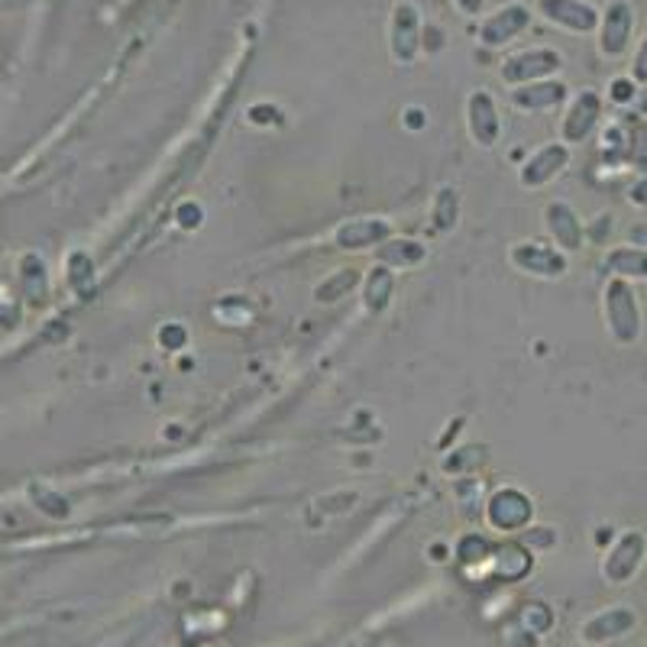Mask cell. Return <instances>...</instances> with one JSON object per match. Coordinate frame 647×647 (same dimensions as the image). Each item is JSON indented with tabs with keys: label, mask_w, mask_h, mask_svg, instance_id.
Wrapping results in <instances>:
<instances>
[{
	"label": "cell",
	"mask_w": 647,
	"mask_h": 647,
	"mask_svg": "<svg viewBox=\"0 0 647 647\" xmlns=\"http://www.w3.org/2000/svg\"><path fill=\"white\" fill-rule=\"evenodd\" d=\"M605 324L612 337L628 347L642 337V304L628 279H609L605 286Z\"/></svg>",
	"instance_id": "6da1fadb"
},
{
	"label": "cell",
	"mask_w": 647,
	"mask_h": 647,
	"mask_svg": "<svg viewBox=\"0 0 647 647\" xmlns=\"http://www.w3.org/2000/svg\"><path fill=\"white\" fill-rule=\"evenodd\" d=\"M421 36H425V26H421L418 7L408 3V0L395 3L392 23H389V49H392V59L398 66H415L418 53L425 49L421 46Z\"/></svg>",
	"instance_id": "7a4b0ae2"
},
{
	"label": "cell",
	"mask_w": 647,
	"mask_h": 647,
	"mask_svg": "<svg viewBox=\"0 0 647 647\" xmlns=\"http://www.w3.org/2000/svg\"><path fill=\"white\" fill-rule=\"evenodd\" d=\"M561 69H564V56L557 49L541 46V49H524V53L508 56L499 74H502L505 84L521 88V84H531V81H544V78L557 74Z\"/></svg>",
	"instance_id": "3957f363"
},
{
	"label": "cell",
	"mask_w": 647,
	"mask_h": 647,
	"mask_svg": "<svg viewBox=\"0 0 647 647\" xmlns=\"http://www.w3.org/2000/svg\"><path fill=\"white\" fill-rule=\"evenodd\" d=\"M635 33V7L628 0H612L599 20V53L605 59H622L632 46Z\"/></svg>",
	"instance_id": "277c9868"
},
{
	"label": "cell",
	"mask_w": 647,
	"mask_h": 647,
	"mask_svg": "<svg viewBox=\"0 0 647 647\" xmlns=\"http://www.w3.org/2000/svg\"><path fill=\"white\" fill-rule=\"evenodd\" d=\"M508 259L515 269H521L534 279H564L570 269L567 253L557 246H544V243H515Z\"/></svg>",
	"instance_id": "5b68a950"
},
{
	"label": "cell",
	"mask_w": 647,
	"mask_h": 647,
	"mask_svg": "<svg viewBox=\"0 0 647 647\" xmlns=\"http://www.w3.org/2000/svg\"><path fill=\"white\" fill-rule=\"evenodd\" d=\"M466 127L470 137L480 149H493L502 137V117H499V104L489 91H473L466 101Z\"/></svg>",
	"instance_id": "8992f818"
},
{
	"label": "cell",
	"mask_w": 647,
	"mask_h": 647,
	"mask_svg": "<svg viewBox=\"0 0 647 647\" xmlns=\"http://www.w3.org/2000/svg\"><path fill=\"white\" fill-rule=\"evenodd\" d=\"M531 26V7L524 3H505L496 13H489L480 26V39L489 49H499L505 43H511L515 36H521Z\"/></svg>",
	"instance_id": "52a82bcc"
},
{
	"label": "cell",
	"mask_w": 647,
	"mask_h": 647,
	"mask_svg": "<svg viewBox=\"0 0 647 647\" xmlns=\"http://www.w3.org/2000/svg\"><path fill=\"white\" fill-rule=\"evenodd\" d=\"M538 10L547 23L570 33H592L602 20V13L589 0H538Z\"/></svg>",
	"instance_id": "ba28073f"
},
{
	"label": "cell",
	"mask_w": 647,
	"mask_h": 647,
	"mask_svg": "<svg viewBox=\"0 0 647 647\" xmlns=\"http://www.w3.org/2000/svg\"><path fill=\"white\" fill-rule=\"evenodd\" d=\"M599 117H602V97L596 91H579L564 117V143H586L596 127H599Z\"/></svg>",
	"instance_id": "9c48e42d"
},
{
	"label": "cell",
	"mask_w": 647,
	"mask_h": 647,
	"mask_svg": "<svg viewBox=\"0 0 647 647\" xmlns=\"http://www.w3.org/2000/svg\"><path fill=\"white\" fill-rule=\"evenodd\" d=\"M567 162H570V149L564 143L541 146V149L521 165L518 182H521L524 188H541V185H547L551 178H557V175L567 169Z\"/></svg>",
	"instance_id": "30bf717a"
},
{
	"label": "cell",
	"mask_w": 647,
	"mask_h": 647,
	"mask_svg": "<svg viewBox=\"0 0 647 647\" xmlns=\"http://www.w3.org/2000/svg\"><path fill=\"white\" fill-rule=\"evenodd\" d=\"M645 551L647 541L642 531L622 534L619 544H615V547L609 551V557H605V567H602L605 579H612V582H628L632 576L638 574V567H642V561H645Z\"/></svg>",
	"instance_id": "8fae6325"
},
{
	"label": "cell",
	"mask_w": 647,
	"mask_h": 647,
	"mask_svg": "<svg viewBox=\"0 0 647 647\" xmlns=\"http://www.w3.org/2000/svg\"><path fill=\"white\" fill-rule=\"evenodd\" d=\"M392 236V223L382 217H360V220H347L344 227H337L334 243L340 250H369V246H382Z\"/></svg>",
	"instance_id": "7c38bea8"
},
{
	"label": "cell",
	"mask_w": 647,
	"mask_h": 647,
	"mask_svg": "<svg viewBox=\"0 0 647 647\" xmlns=\"http://www.w3.org/2000/svg\"><path fill=\"white\" fill-rule=\"evenodd\" d=\"M534 505L518 489H502L489 499V524L499 531H518L531 521Z\"/></svg>",
	"instance_id": "4fadbf2b"
},
{
	"label": "cell",
	"mask_w": 647,
	"mask_h": 647,
	"mask_svg": "<svg viewBox=\"0 0 647 647\" xmlns=\"http://www.w3.org/2000/svg\"><path fill=\"white\" fill-rule=\"evenodd\" d=\"M544 223H547V230H551L557 250H564V253L582 250L586 230H582V220H579V215H576L570 205H564V201L547 205V208H544Z\"/></svg>",
	"instance_id": "5bb4252c"
},
{
	"label": "cell",
	"mask_w": 647,
	"mask_h": 647,
	"mask_svg": "<svg viewBox=\"0 0 647 647\" xmlns=\"http://www.w3.org/2000/svg\"><path fill=\"white\" fill-rule=\"evenodd\" d=\"M570 88L557 78H544V81H531L511 91V104L518 111H554L567 101Z\"/></svg>",
	"instance_id": "9a60e30c"
},
{
	"label": "cell",
	"mask_w": 647,
	"mask_h": 647,
	"mask_svg": "<svg viewBox=\"0 0 647 647\" xmlns=\"http://www.w3.org/2000/svg\"><path fill=\"white\" fill-rule=\"evenodd\" d=\"M392 298H395V269L379 263L369 269V276L362 282V304H366V311L379 314L392 304Z\"/></svg>",
	"instance_id": "2e32d148"
},
{
	"label": "cell",
	"mask_w": 647,
	"mask_h": 647,
	"mask_svg": "<svg viewBox=\"0 0 647 647\" xmlns=\"http://www.w3.org/2000/svg\"><path fill=\"white\" fill-rule=\"evenodd\" d=\"M376 259L389 269H408L428 259V250L418 240H402V236H389L382 246H376Z\"/></svg>",
	"instance_id": "e0dca14e"
},
{
	"label": "cell",
	"mask_w": 647,
	"mask_h": 647,
	"mask_svg": "<svg viewBox=\"0 0 647 647\" xmlns=\"http://www.w3.org/2000/svg\"><path fill=\"white\" fill-rule=\"evenodd\" d=\"M635 612L632 609H609V612H602V615H596L586 628H582V635H586V642H609V638H622V635H628L632 628H635Z\"/></svg>",
	"instance_id": "ac0fdd59"
},
{
	"label": "cell",
	"mask_w": 647,
	"mask_h": 647,
	"mask_svg": "<svg viewBox=\"0 0 647 647\" xmlns=\"http://www.w3.org/2000/svg\"><path fill=\"white\" fill-rule=\"evenodd\" d=\"M605 273L612 279H647V250L642 246H615L605 256Z\"/></svg>",
	"instance_id": "d6986e66"
},
{
	"label": "cell",
	"mask_w": 647,
	"mask_h": 647,
	"mask_svg": "<svg viewBox=\"0 0 647 647\" xmlns=\"http://www.w3.org/2000/svg\"><path fill=\"white\" fill-rule=\"evenodd\" d=\"M460 220V198H457V188H440L437 192V205H434V227L437 230H453Z\"/></svg>",
	"instance_id": "ffe728a7"
},
{
	"label": "cell",
	"mask_w": 647,
	"mask_h": 647,
	"mask_svg": "<svg viewBox=\"0 0 647 647\" xmlns=\"http://www.w3.org/2000/svg\"><path fill=\"white\" fill-rule=\"evenodd\" d=\"M357 282H360V273H357V269H340V273H334L327 282H321V286L314 288V298H317L321 304H331V301H337L340 294H347Z\"/></svg>",
	"instance_id": "44dd1931"
},
{
	"label": "cell",
	"mask_w": 647,
	"mask_h": 647,
	"mask_svg": "<svg viewBox=\"0 0 647 647\" xmlns=\"http://www.w3.org/2000/svg\"><path fill=\"white\" fill-rule=\"evenodd\" d=\"M625 134H628V162L647 169V124L638 117H625Z\"/></svg>",
	"instance_id": "7402d4cb"
},
{
	"label": "cell",
	"mask_w": 647,
	"mask_h": 647,
	"mask_svg": "<svg viewBox=\"0 0 647 647\" xmlns=\"http://www.w3.org/2000/svg\"><path fill=\"white\" fill-rule=\"evenodd\" d=\"M632 81H635V84H647V36L642 39L638 53H635V62H632Z\"/></svg>",
	"instance_id": "603a6c76"
},
{
	"label": "cell",
	"mask_w": 647,
	"mask_h": 647,
	"mask_svg": "<svg viewBox=\"0 0 647 647\" xmlns=\"http://www.w3.org/2000/svg\"><path fill=\"white\" fill-rule=\"evenodd\" d=\"M632 97H635V81H628V78L612 81V101L625 104V101H632Z\"/></svg>",
	"instance_id": "cb8c5ba5"
},
{
	"label": "cell",
	"mask_w": 647,
	"mask_h": 647,
	"mask_svg": "<svg viewBox=\"0 0 647 647\" xmlns=\"http://www.w3.org/2000/svg\"><path fill=\"white\" fill-rule=\"evenodd\" d=\"M628 201L638 205V208H647V178H638V182L628 188Z\"/></svg>",
	"instance_id": "d4e9b609"
},
{
	"label": "cell",
	"mask_w": 647,
	"mask_h": 647,
	"mask_svg": "<svg viewBox=\"0 0 647 647\" xmlns=\"http://www.w3.org/2000/svg\"><path fill=\"white\" fill-rule=\"evenodd\" d=\"M457 7H460V13H466V16H480L483 10H486V0H453Z\"/></svg>",
	"instance_id": "484cf974"
}]
</instances>
